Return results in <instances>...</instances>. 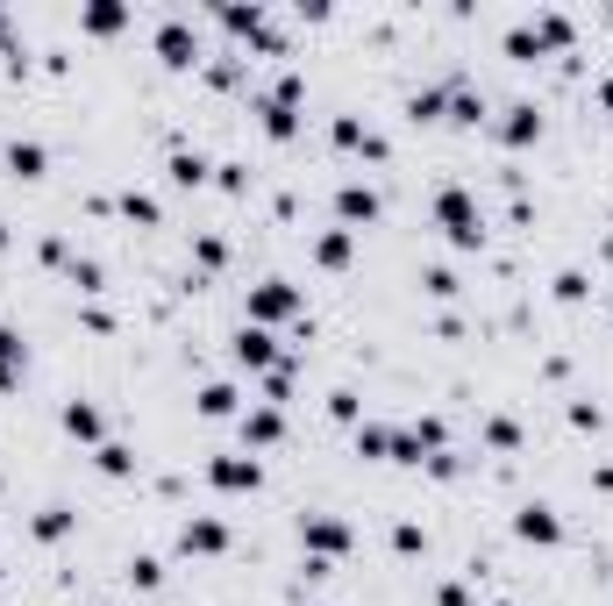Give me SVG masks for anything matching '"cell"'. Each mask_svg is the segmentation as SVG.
Instances as JSON below:
<instances>
[{"label":"cell","mask_w":613,"mask_h":606,"mask_svg":"<svg viewBox=\"0 0 613 606\" xmlns=\"http://www.w3.org/2000/svg\"><path fill=\"white\" fill-rule=\"evenodd\" d=\"M435 214H442V228H449V243H457V250H478V236H485V228H478V207H471V193L442 186V193H435Z\"/></svg>","instance_id":"6da1fadb"},{"label":"cell","mask_w":613,"mask_h":606,"mask_svg":"<svg viewBox=\"0 0 613 606\" xmlns=\"http://www.w3.org/2000/svg\"><path fill=\"white\" fill-rule=\"evenodd\" d=\"M250 314H257V321H286V314H293V286H279V279H264V286L250 293Z\"/></svg>","instance_id":"7a4b0ae2"},{"label":"cell","mask_w":613,"mask_h":606,"mask_svg":"<svg viewBox=\"0 0 613 606\" xmlns=\"http://www.w3.org/2000/svg\"><path fill=\"white\" fill-rule=\"evenodd\" d=\"M513 528H520V542H556V535H564L549 506H520V521H513Z\"/></svg>","instance_id":"3957f363"},{"label":"cell","mask_w":613,"mask_h":606,"mask_svg":"<svg viewBox=\"0 0 613 606\" xmlns=\"http://www.w3.org/2000/svg\"><path fill=\"white\" fill-rule=\"evenodd\" d=\"M179 542H186V549H200V557H214V549L228 542V528H221V521H186V528H179Z\"/></svg>","instance_id":"277c9868"},{"label":"cell","mask_w":613,"mask_h":606,"mask_svg":"<svg viewBox=\"0 0 613 606\" xmlns=\"http://www.w3.org/2000/svg\"><path fill=\"white\" fill-rule=\"evenodd\" d=\"M235 364L264 371V364H271V335H264V328H243V335H235Z\"/></svg>","instance_id":"5b68a950"},{"label":"cell","mask_w":613,"mask_h":606,"mask_svg":"<svg viewBox=\"0 0 613 606\" xmlns=\"http://www.w3.org/2000/svg\"><path fill=\"white\" fill-rule=\"evenodd\" d=\"M214 486H228V493L257 486V457H221V464H214Z\"/></svg>","instance_id":"8992f818"},{"label":"cell","mask_w":613,"mask_h":606,"mask_svg":"<svg viewBox=\"0 0 613 606\" xmlns=\"http://www.w3.org/2000/svg\"><path fill=\"white\" fill-rule=\"evenodd\" d=\"M335 207H342L350 221H371V214H378V193H371V186H342V193H335Z\"/></svg>","instance_id":"52a82bcc"},{"label":"cell","mask_w":613,"mask_h":606,"mask_svg":"<svg viewBox=\"0 0 613 606\" xmlns=\"http://www.w3.org/2000/svg\"><path fill=\"white\" fill-rule=\"evenodd\" d=\"M300 535H306V542H314V549H342V542H350V528H342V521H321V513L306 521Z\"/></svg>","instance_id":"ba28073f"},{"label":"cell","mask_w":613,"mask_h":606,"mask_svg":"<svg viewBox=\"0 0 613 606\" xmlns=\"http://www.w3.org/2000/svg\"><path fill=\"white\" fill-rule=\"evenodd\" d=\"M7 165H14L22 179H36V172H43V143H7Z\"/></svg>","instance_id":"9c48e42d"},{"label":"cell","mask_w":613,"mask_h":606,"mask_svg":"<svg viewBox=\"0 0 613 606\" xmlns=\"http://www.w3.org/2000/svg\"><path fill=\"white\" fill-rule=\"evenodd\" d=\"M65 428H72V435H101V414H93V406H65Z\"/></svg>","instance_id":"30bf717a"},{"label":"cell","mask_w":613,"mask_h":606,"mask_svg":"<svg viewBox=\"0 0 613 606\" xmlns=\"http://www.w3.org/2000/svg\"><path fill=\"white\" fill-rule=\"evenodd\" d=\"M200 414H214V421H221V414H235V393H228V386H207V393H200Z\"/></svg>","instance_id":"8fae6325"},{"label":"cell","mask_w":613,"mask_h":606,"mask_svg":"<svg viewBox=\"0 0 613 606\" xmlns=\"http://www.w3.org/2000/svg\"><path fill=\"white\" fill-rule=\"evenodd\" d=\"M243 435H250V442H279V414H250Z\"/></svg>","instance_id":"7c38bea8"},{"label":"cell","mask_w":613,"mask_h":606,"mask_svg":"<svg viewBox=\"0 0 613 606\" xmlns=\"http://www.w3.org/2000/svg\"><path fill=\"white\" fill-rule=\"evenodd\" d=\"M535 136V107H513V121H507V143H528Z\"/></svg>","instance_id":"4fadbf2b"},{"label":"cell","mask_w":613,"mask_h":606,"mask_svg":"<svg viewBox=\"0 0 613 606\" xmlns=\"http://www.w3.org/2000/svg\"><path fill=\"white\" fill-rule=\"evenodd\" d=\"M321 264H350V236H321Z\"/></svg>","instance_id":"5bb4252c"},{"label":"cell","mask_w":613,"mask_h":606,"mask_svg":"<svg viewBox=\"0 0 613 606\" xmlns=\"http://www.w3.org/2000/svg\"><path fill=\"white\" fill-rule=\"evenodd\" d=\"M65 528H72V521H65V506H50V513H43V521H36V535H43V542H58V535H65Z\"/></svg>","instance_id":"9a60e30c"},{"label":"cell","mask_w":613,"mask_h":606,"mask_svg":"<svg viewBox=\"0 0 613 606\" xmlns=\"http://www.w3.org/2000/svg\"><path fill=\"white\" fill-rule=\"evenodd\" d=\"M172 179L179 186H200V157H172Z\"/></svg>","instance_id":"2e32d148"},{"label":"cell","mask_w":613,"mask_h":606,"mask_svg":"<svg viewBox=\"0 0 613 606\" xmlns=\"http://www.w3.org/2000/svg\"><path fill=\"white\" fill-rule=\"evenodd\" d=\"M129 578H136V585H157L164 571H157V557H136V564H129Z\"/></svg>","instance_id":"e0dca14e"},{"label":"cell","mask_w":613,"mask_h":606,"mask_svg":"<svg viewBox=\"0 0 613 606\" xmlns=\"http://www.w3.org/2000/svg\"><path fill=\"white\" fill-rule=\"evenodd\" d=\"M600 101H607V107H613V79H607V86H600Z\"/></svg>","instance_id":"ac0fdd59"},{"label":"cell","mask_w":613,"mask_h":606,"mask_svg":"<svg viewBox=\"0 0 613 606\" xmlns=\"http://www.w3.org/2000/svg\"><path fill=\"white\" fill-rule=\"evenodd\" d=\"M0 243H7V236H0Z\"/></svg>","instance_id":"d6986e66"}]
</instances>
